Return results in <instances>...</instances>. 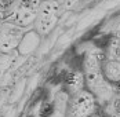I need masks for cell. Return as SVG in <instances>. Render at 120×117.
Returning a JSON list of instances; mask_svg holds the SVG:
<instances>
[{"label": "cell", "mask_w": 120, "mask_h": 117, "mask_svg": "<svg viewBox=\"0 0 120 117\" xmlns=\"http://www.w3.org/2000/svg\"><path fill=\"white\" fill-rule=\"evenodd\" d=\"M43 0H14L10 10V19L17 26H29L35 23Z\"/></svg>", "instance_id": "cell-1"}, {"label": "cell", "mask_w": 120, "mask_h": 117, "mask_svg": "<svg viewBox=\"0 0 120 117\" xmlns=\"http://www.w3.org/2000/svg\"><path fill=\"white\" fill-rule=\"evenodd\" d=\"M60 3L58 0H43L35 21V30L39 35H47L54 29L60 18Z\"/></svg>", "instance_id": "cell-2"}, {"label": "cell", "mask_w": 120, "mask_h": 117, "mask_svg": "<svg viewBox=\"0 0 120 117\" xmlns=\"http://www.w3.org/2000/svg\"><path fill=\"white\" fill-rule=\"evenodd\" d=\"M97 98L88 90L73 95L66 109V117H90L97 110Z\"/></svg>", "instance_id": "cell-3"}, {"label": "cell", "mask_w": 120, "mask_h": 117, "mask_svg": "<svg viewBox=\"0 0 120 117\" xmlns=\"http://www.w3.org/2000/svg\"><path fill=\"white\" fill-rule=\"evenodd\" d=\"M24 39V32L19 26L12 22H6L0 28V50L11 51Z\"/></svg>", "instance_id": "cell-4"}, {"label": "cell", "mask_w": 120, "mask_h": 117, "mask_svg": "<svg viewBox=\"0 0 120 117\" xmlns=\"http://www.w3.org/2000/svg\"><path fill=\"white\" fill-rule=\"evenodd\" d=\"M84 87H86V79H84L83 70H75V72H71L68 74V77H66V90L71 94V96L86 90Z\"/></svg>", "instance_id": "cell-5"}, {"label": "cell", "mask_w": 120, "mask_h": 117, "mask_svg": "<svg viewBox=\"0 0 120 117\" xmlns=\"http://www.w3.org/2000/svg\"><path fill=\"white\" fill-rule=\"evenodd\" d=\"M102 74L105 80L110 84L120 83V62L117 61H106L102 65Z\"/></svg>", "instance_id": "cell-6"}, {"label": "cell", "mask_w": 120, "mask_h": 117, "mask_svg": "<svg viewBox=\"0 0 120 117\" xmlns=\"http://www.w3.org/2000/svg\"><path fill=\"white\" fill-rule=\"evenodd\" d=\"M104 55L106 61H117L120 62V39L112 36L109 37L104 47Z\"/></svg>", "instance_id": "cell-7"}, {"label": "cell", "mask_w": 120, "mask_h": 117, "mask_svg": "<svg viewBox=\"0 0 120 117\" xmlns=\"http://www.w3.org/2000/svg\"><path fill=\"white\" fill-rule=\"evenodd\" d=\"M113 36H115V37H117V39H120V22H117L116 28L113 29Z\"/></svg>", "instance_id": "cell-8"}, {"label": "cell", "mask_w": 120, "mask_h": 117, "mask_svg": "<svg viewBox=\"0 0 120 117\" xmlns=\"http://www.w3.org/2000/svg\"><path fill=\"white\" fill-rule=\"evenodd\" d=\"M90 117H102L101 114H98V113H94V114H91Z\"/></svg>", "instance_id": "cell-9"}]
</instances>
